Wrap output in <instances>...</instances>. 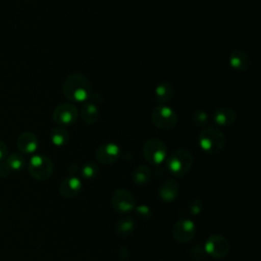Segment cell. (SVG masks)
<instances>
[{
	"label": "cell",
	"mask_w": 261,
	"mask_h": 261,
	"mask_svg": "<svg viewBox=\"0 0 261 261\" xmlns=\"http://www.w3.org/2000/svg\"><path fill=\"white\" fill-rule=\"evenodd\" d=\"M63 96L70 102L85 103L92 94V85L90 80L79 72L69 74L62 84Z\"/></svg>",
	"instance_id": "cell-1"
},
{
	"label": "cell",
	"mask_w": 261,
	"mask_h": 261,
	"mask_svg": "<svg viewBox=\"0 0 261 261\" xmlns=\"http://www.w3.org/2000/svg\"><path fill=\"white\" fill-rule=\"evenodd\" d=\"M198 142L203 152L215 155L224 148L225 136L217 126H205L198 137Z\"/></svg>",
	"instance_id": "cell-2"
},
{
	"label": "cell",
	"mask_w": 261,
	"mask_h": 261,
	"mask_svg": "<svg viewBox=\"0 0 261 261\" xmlns=\"http://www.w3.org/2000/svg\"><path fill=\"white\" fill-rule=\"evenodd\" d=\"M166 168L175 177L185 176L192 168L194 158L186 149H175L166 156Z\"/></svg>",
	"instance_id": "cell-3"
},
{
	"label": "cell",
	"mask_w": 261,
	"mask_h": 261,
	"mask_svg": "<svg viewBox=\"0 0 261 261\" xmlns=\"http://www.w3.org/2000/svg\"><path fill=\"white\" fill-rule=\"evenodd\" d=\"M29 173L37 180L49 179L54 171L53 162L49 157L43 154H36L31 157L28 164Z\"/></svg>",
	"instance_id": "cell-4"
},
{
	"label": "cell",
	"mask_w": 261,
	"mask_h": 261,
	"mask_svg": "<svg viewBox=\"0 0 261 261\" xmlns=\"http://www.w3.org/2000/svg\"><path fill=\"white\" fill-rule=\"evenodd\" d=\"M151 120L157 128L168 130L176 125L178 117L172 107L166 104H161L153 109Z\"/></svg>",
	"instance_id": "cell-5"
},
{
	"label": "cell",
	"mask_w": 261,
	"mask_h": 261,
	"mask_svg": "<svg viewBox=\"0 0 261 261\" xmlns=\"http://www.w3.org/2000/svg\"><path fill=\"white\" fill-rule=\"evenodd\" d=\"M143 155L148 163L160 165L163 161H165L167 156L166 144L160 139H149L144 144Z\"/></svg>",
	"instance_id": "cell-6"
},
{
	"label": "cell",
	"mask_w": 261,
	"mask_h": 261,
	"mask_svg": "<svg viewBox=\"0 0 261 261\" xmlns=\"http://www.w3.org/2000/svg\"><path fill=\"white\" fill-rule=\"evenodd\" d=\"M77 108L69 102L61 103L53 110V121L59 126H67L76 122L79 119Z\"/></svg>",
	"instance_id": "cell-7"
},
{
	"label": "cell",
	"mask_w": 261,
	"mask_h": 261,
	"mask_svg": "<svg viewBox=\"0 0 261 261\" xmlns=\"http://www.w3.org/2000/svg\"><path fill=\"white\" fill-rule=\"evenodd\" d=\"M204 251L214 259L225 257L229 252V243L221 234H212L208 237L204 244Z\"/></svg>",
	"instance_id": "cell-8"
},
{
	"label": "cell",
	"mask_w": 261,
	"mask_h": 261,
	"mask_svg": "<svg viewBox=\"0 0 261 261\" xmlns=\"http://www.w3.org/2000/svg\"><path fill=\"white\" fill-rule=\"evenodd\" d=\"M111 204L116 212L127 213L135 209L136 199L128 190L117 189L111 197Z\"/></svg>",
	"instance_id": "cell-9"
},
{
	"label": "cell",
	"mask_w": 261,
	"mask_h": 261,
	"mask_svg": "<svg viewBox=\"0 0 261 261\" xmlns=\"http://www.w3.org/2000/svg\"><path fill=\"white\" fill-rule=\"evenodd\" d=\"M171 233L173 239L180 244H186L193 240L196 234V224L193 220L188 218L178 219L172 229Z\"/></svg>",
	"instance_id": "cell-10"
},
{
	"label": "cell",
	"mask_w": 261,
	"mask_h": 261,
	"mask_svg": "<svg viewBox=\"0 0 261 261\" xmlns=\"http://www.w3.org/2000/svg\"><path fill=\"white\" fill-rule=\"evenodd\" d=\"M96 159L98 162L104 165L113 164L121 156V150L119 146L112 142L101 144L96 150Z\"/></svg>",
	"instance_id": "cell-11"
},
{
	"label": "cell",
	"mask_w": 261,
	"mask_h": 261,
	"mask_svg": "<svg viewBox=\"0 0 261 261\" xmlns=\"http://www.w3.org/2000/svg\"><path fill=\"white\" fill-rule=\"evenodd\" d=\"M17 149L22 154H33L39 147V141L37 136L32 132L21 133L16 140Z\"/></svg>",
	"instance_id": "cell-12"
},
{
	"label": "cell",
	"mask_w": 261,
	"mask_h": 261,
	"mask_svg": "<svg viewBox=\"0 0 261 261\" xmlns=\"http://www.w3.org/2000/svg\"><path fill=\"white\" fill-rule=\"evenodd\" d=\"M83 184L76 176H68L61 180L59 185V193L64 198H73L82 191Z\"/></svg>",
	"instance_id": "cell-13"
},
{
	"label": "cell",
	"mask_w": 261,
	"mask_h": 261,
	"mask_svg": "<svg viewBox=\"0 0 261 261\" xmlns=\"http://www.w3.org/2000/svg\"><path fill=\"white\" fill-rule=\"evenodd\" d=\"M179 193V184L175 179H165L158 189L159 198L164 202H172Z\"/></svg>",
	"instance_id": "cell-14"
},
{
	"label": "cell",
	"mask_w": 261,
	"mask_h": 261,
	"mask_svg": "<svg viewBox=\"0 0 261 261\" xmlns=\"http://www.w3.org/2000/svg\"><path fill=\"white\" fill-rule=\"evenodd\" d=\"M228 62L231 68L238 71H246L251 65V59L247 52L237 49L233 50L228 56Z\"/></svg>",
	"instance_id": "cell-15"
},
{
	"label": "cell",
	"mask_w": 261,
	"mask_h": 261,
	"mask_svg": "<svg viewBox=\"0 0 261 261\" xmlns=\"http://www.w3.org/2000/svg\"><path fill=\"white\" fill-rule=\"evenodd\" d=\"M212 118L216 125L226 127L234 123L237 119V113L230 107H221L213 112Z\"/></svg>",
	"instance_id": "cell-16"
},
{
	"label": "cell",
	"mask_w": 261,
	"mask_h": 261,
	"mask_svg": "<svg viewBox=\"0 0 261 261\" xmlns=\"http://www.w3.org/2000/svg\"><path fill=\"white\" fill-rule=\"evenodd\" d=\"M175 90L171 83L162 82L158 84L154 90L155 101L158 105L168 103L174 96Z\"/></svg>",
	"instance_id": "cell-17"
},
{
	"label": "cell",
	"mask_w": 261,
	"mask_h": 261,
	"mask_svg": "<svg viewBox=\"0 0 261 261\" xmlns=\"http://www.w3.org/2000/svg\"><path fill=\"white\" fill-rule=\"evenodd\" d=\"M81 118L87 124H93L99 119V108L97 104L91 102L90 100L86 101L81 110Z\"/></svg>",
	"instance_id": "cell-18"
},
{
	"label": "cell",
	"mask_w": 261,
	"mask_h": 261,
	"mask_svg": "<svg viewBox=\"0 0 261 261\" xmlns=\"http://www.w3.org/2000/svg\"><path fill=\"white\" fill-rule=\"evenodd\" d=\"M49 138L54 146L63 147L69 142V133L63 126H56L50 132Z\"/></svg>",
	"instance_id": "cell-19"
},
{
	"label": "cell",
	"mask_w": 261,
	"mask_h": 261,
	"mask_svg": "<svg viewBox=\"0 0 261 261\" xmlns=\"http://www.w3.org/2000/svg\"><path fill=\"white\" fill-rule=\"evenodd\" d=\"M135 229V221L130 217H122L119 218L114 225V231L117 236L121 238H125L129 236Z\"/></svg>",
	"instance_id": "cell-20"
},
{
	"label": "cell",
	"mask_w": 261,
	"mask_h": 261,
	"mask_svg": "<svg viewBox=\"0 0 261 261\" xmlns=\"http://www.w3.org/2000/svg\"><path fill=\"white\" fill-rule=\"evenodd\" d=\"M151 178V170L147 165H139L132 172V180L136 185H145Z\"/></svg>",
	"instance_id": "cell-21"
},
{
	"label": "cell",
	"mask_w": 261,
	"mask_h": 261,
	"mask_svg": "<svg viewBox=\"0 0 261 261\" xmlns=\"http://www.w3.org/2000/svg\"><path fill=\"white\" fill-rule=\"evenodd\" d=\"M4 160L11 171H19L25 165L24 157L18 153H12L10 155H7Z\"/></svg>",
	"instance_id": "cell-22"
},
{
	"label": "cell",
	"mask_w": 261,
	"mask_h": 261,
	"mask_svg": "<svg viewBox=\"0 0 261 261\" xmlns=\"http://www.w3.org/2000/svg\"><path fill=\"white\" fill-rule=\"evenodd\" d=\"M81 175L85 179H93L98 175L99 168L98 165L94 162H87L85 163L80 169Z\"/></svg>",
	"instance_id": "cell-23"
},
{
	"label": "cell",
	"mask_w": 261,
	"mask_h": 261,
	"mask_svg": "<svg viewBox=\"0 0 261 261\" xmlns=\"http://www.w3.org/2000/svg\"><path fill=\"white\" fill-rule=\"evenodd\" d=\"M209 120V116L207 112L203 109H197L192 114V121L198 127H205L207 126Z\"/></svg>",
	"instance_id": "cell-24"
},
{
	"label": "cell",
	"mask_w": 261,
	"mask_h": 261,
	"mask_svg": "<svg viewBox=\"0 0 261 261\" xmlns=\"http://www.w3.org/2000/svg\"><path fill=\"white\" fill-rule=\"evenodd\" d=\"M135 211H136V214L139 218H141L142 220H148L151 218L152 216V210L150 209L149 206L145 205V204H142V205H139V206H136L135 207Z\"/></svg>",
	"instance_id": "cell-25"
},
{
	"label": "cell",
	"mask_w": 261,
	"mask_h": 261,
	"mask_svg": "<svg viewBox=\"0 0 261 261\" xmlns=\"http://www.w3.org/2000/svg\"><path fill=\"white\" fill-rule=\"evenodd\" d=\"M187 208L191 215H198L203 210V203L199 199H193L188 203Z\"/></svg>",
	"instance_id": "cell-26"
},
{
	"label": "cell",
	"mask_w": 261,
	"mask_h": 261,
	"mask_svg": "<svg viewBox=\"0 0 261 261\" xmlns=\"http://www.w3.org/2000/svg\"><path fill=\"white\" fill-rule=\"evenodd\" d=\"M11 170L6 164L5 160L0 161V177H7L10 174Z\"/></svg>",
	"instance_id": "cell-27"
},
{
	"label": "cell",
	"mask_w": 261,
	"mask_h": 261,
	"mask_svg": "<svg viewBox=\"0 0 261 261\" xmlns=\"http://www.w3.org/2000/svg\"><path fill=\"white\" fill-rule=\"evenodd\" d=\"M8 155V148L7 145L0 140V161H3Z\"/></svg>",
	"instance_id": "cell-28"
},
{
	"label": "cell",
	"mask_w": 261,
	"mask_h": 261,
	"mask_svg": "<svg viewBox=\"0 0 261 261\" xmlns=\"http://www.w3.org/2000/svg\"><path fill=\"white\" fill-rule=\"evenodd\" d=\"M67 171L69 173V176H75L76 173L80 171V167L76 163H70L67 167Z\"/></svg>",
	"instance_id": "cell-29"
},
{
	"label": "cell",
	"mask_w": 261,
	"mask_h": 261,
	"mask_svg": "<svg viewBox=\"0 0 261 261\" xmlns=\"http://www.w3.org/2000/svg\"><path fill=\"white\" fill-rule=\"evenodd\" d=\"M103 99H104V98H103V96H102L101 93H92L89 100H90L91 102L95 103V104H98V103L103 102Z\"/></svg>",
	"instance_id": "cell-30"
},
{
	"label": "cell",
	"mask_w": 261,
	"mask_h": 261,
	"mask_svg": "<svg viewBox=\"0 0 261 261\" xmlns=\"http://www.w3.org/2000/svg\"><path fill=\"white\" fill-rule=\"evenodd\" d=\"M0 211H1V206H0Z\"/></svg>",
	"instance_id": "cell-31"
},
{
	"label": "cell",
	"mask_w": 261,
	"mask_h": 261,
	"mask_svg": "<svg viewBox=\"0 0 261 261\" xmlns=\"http://www.w3.org/2000/svg\"><path fill=\"white\" fill-rule=\"evenodd\" d=\"M122 261H125V260H122Z\"/></svg>",
	"instance_id": "cell-32"
}]
</instances>
